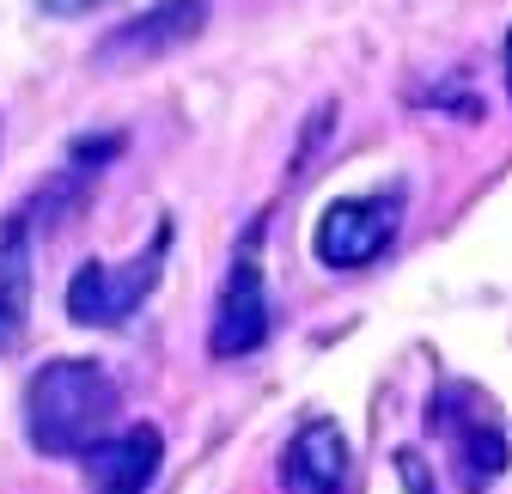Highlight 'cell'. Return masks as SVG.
Segmentation results:
<instances>
[{"instance_id":"8992f818","label":"cell","mask_w":512,"mask_h":494,"mask_svg":"<svg viewBox=\"0 0 512 494\" xmlns=\"http://www.w3.org/2000/svg\"><path fill=\"white\" fill-rule=\"evenodd\" d=\"M202 25H208V0H159L153 13L122 19V25L98 43V61H104V68H135V61H159V55L183 49L189 37H202Z\"/></svg>"},{"instance_id":"7a4b0ae2","label":"cell","mask_w":512,"mask_h":494,"mask_svg":"<svg viewBox=\"0 0 512 494\" xmlns=\"http://www.w3.org/2000/svg\"><path fill=\"white\" fill-rule=\"evenodd\" d=\"M165 251H171V220L128 263H80L68 281V318L86 330H122L153 299V287L165 275Z\"/></svg>"},{"instance_id":"9c48e42d","label":"cell","mask_w":512,"mask_h":494,"mask_svg":"<svg viewBox=\"0 0 512 494\" xmlns=\"http://www.w3.org/2000/svg\"><path fill=\"white\" fill-rule=\"evenodd\" d=\"M31 324V214L0 220V354H13Z\"/></svg>"},{"instance_id":"7c38bea8","label":"cell","mask_w":512,"mask_h":494,"mask_svg":"<svg viewBox=\"0 0 512 494\" xmlns=\"http://www.w3.org/2000/svg\"><path fill=\"white\" fill-rule=\"evenodd\" d=\"M500 61H506V98H512V31H506V49H500Z\"/></svg>"},{"instance_id":"6da1fadb","label":"cell","mask_w":512,"mask_h":494,"mask_svg":"<svg viewBox=\"0 0 512 494\" xmlns=\"http://www.w3.org/2000/svg\"><path fill=\"white\" fill-rule=\"evenodd\" d=\"M122 391L98 360H49L25 385V434L43 458H92L116 427Z\"/></svg>"},{"instance_id":"3957f363","label":"cell","mask_w":512,"mask_h":494,"mask_svg":"<svg viewBox=\"0 0 512 494\" xmlns=\"http://www.w3.org/2000/svg\"><path fill=\"white\" fill-rule=\"evenodd\" d=\"M403 226V190H384V196H342L317 214L311 232V251L324 269H366L391 251V238Z\"/></svg>"},{"instance_id":"277c9868","label":"cell","mask_w":512,"mask_h":494,"mask_svg":"<svg viewBox=\"0 0 512 494\" xmlns=\"http://www.w3.org/2000/svg\"><path fill=\"white\" fill-rule=\"evenodd\" d=\"M269 342V281H263V257H256V238L238 244V257L226 269L214 324H208V348L214 360H244Z\"/></svg>"},{"instance_id":"8fae6325","label":"cell","mask_w":512,"mask_h":494,"mask_svg":"<svg viewBox=\"0 0 512 494\" xmlns=\"http://www.w3.org/2000/svg\"><path fill=\"white\" fill-rule=\"evenodd\" d=\"M397 470L409 476V488H415V494H433V482L421 476V458H415V452H397Z\"/></svg>"},{"instance_id":"30bf717a","label":"cell","mask_w":512,"mask_h":494,"mask_svg":"<svg viewBox=\"0 0 512 494\" xmlns=\"http://www.w3.org/2000/svg\"><path fill=\"white\" fill-rule=\"evenodd\" d=\"M37 13H49V19H86V13H104V7H116V0H31Z\"/></svg>"},{"instance_id":"5b68a950","label":"cell","mask_w":512,"mask_h":494,"mask_svg":"<svg viewBox=\"0 0 512 494\" xmlns=\"http://www.w3.org/2000/svg\"><path fill=\"white\" fill-rule=\"evenodd\" d=\"M433 427H439V434H452V446H458L452 458H458V488L464 494H482L506 470V434H500V421L482 409V397H470V391H439Z\"/></svg>"},{"instance_id":"52a82bcc","label":"cell","mask_w":512,"mask_h":494,"mask_svg":"<svg viewBox=\"0 0 512 494\" xmlns=\"http://www.w3.org/2000/svg\"><path fill=\"white\" fill-rule=\"evenodd\" d=\"M281 488L287 494H342L348 488V434L330 415L299 421V434L281 452Z\"/></svg>"},{"instance_id":"ba28073f","label":"cell","mask_w":512,"mask_h":494,"mask_svg":"<svg viewBox=\"0 0 512 494\" xmlns=\"http://www.w3.org/2000/svg\"><path fill=\"white\" fill-rule=\"evenodd\" d=\"M159 458H165V440H159V427H122V434H110L86 470H92V488L98 494H147V482L159 476Z\"/></svg>"}]
</instances>
